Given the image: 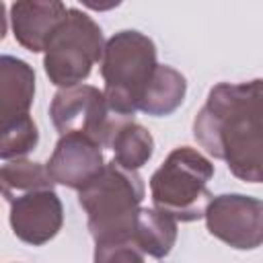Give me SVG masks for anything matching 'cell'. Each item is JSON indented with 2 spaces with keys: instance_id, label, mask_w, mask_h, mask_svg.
I'll return each mask as SVG.
<instances>
[{
  "instance_id": "8992f818",
  "label": "cell",
  "mask_w": 263,
  "mask_h": 263,
  "mask_svg": "<svg viewBox=\"0 0 263 263\" xmlns=\"http://www.w3.org/2000/svg\"><path fill=\"white\" fill-rule=\"evenodd\" d=\"M49 117L60 136L84 134L101 146H109L111 132L121 119L107 103L105 90L90 84H74L60 88L49 105Z\"/></svg>"
},
{
  "instance_id": "7c38bea8",
  "label": "cell",
  "mask_w": 263,
  "mask_h": 263,
  "mask_svg": "<svg viewBox=\"0 0 263 263\" xmlns=\"http://www.w3.org/2000/svg\"><path fill=\"white\" fill-rule=\"evenodd\" d=\"M177 218L160 208H140L136 222V245L146 257L164 259L177 242Z\"/></svg>"
},
{
  "instance_id": "5b68a950",
  "label": "cell",
  "mask_w": 263,
  "mask_h": 263,
  "mask_svg": "<svg viewBox=\"0 0 263 263\" xmlns=\"http://www.w3.org/2000/svg\"><path fill=\"white\" fill-rule=\"evenodd\" d=\"M103 49L101 27L86 12L70 8L43 51V68L49 82L60 88L80 84L103 58Z\"/></svg>"
},
{
  "instance_id": "52a82bcc",
  "label": "cell",
  "mask_w": 263,
  "mask_h": 263,
  "mask_svg": "<svg viewBox=\"0 0 263 263\" xmlns=\"http://www.w3.org/2000/svg\"><path fill=\"white\" fill-rule=\"evenodd\" d=\"M203 218L208 232L232 249L251 251L263 245V199L242 193L214 195Z\"/></svg>"
},
{
  "instance_id": "5bb4252c",
  "label": "cell",
  "mask_w": 263,
  "mask_h": 263,
  "mask_svg": "<svg viewBox=\"0 0 263 263\" xmlns=\"http://www.w3.org/2000/svg\"><path fill=\"white\" fill-rule=\"evenodd\" d=\"M185 92H187L185 76L171 66L158 64L150 80V86L140 103V111L152 117L171 115L185 101Z\"/></svg>"
},
{
  "instance_id": "6da1fadb",
  "label": "cell",
  "mask_w": 263,
  "mask_h": 263,
  "mask_svg": "<svg viewBox=\"0 0 263 263\" xmlns=\"http://www.w3.org/2000/svg\"><path fill=\"white\" fill-rule=\"evenodd\" d=\"M193 138L247 183H263V78L220 82L193 119Z\"/></svg>"
},
{
  "instance_id": "9a60e30c",
  "label": "cell",
  "mask_w": 263,
  "mask_h": 263,
  "mask_svg": "<svg viewBox=\"0 0 263 263\" xmlns=\"http://www.w3.org/2000/svg\"><path fill=\"white\" fill-rule=\"evenodd\" d=\"M0 181H2V195L6 201L12 197L35 191V189H53L55 181L47 171V164L33 162L27 158H12L4 160L0 168Z\"/></svg>"
},
{
  "instance_id": "7a4b0ae2",
  "label": "cell",
  "mask_w": 263,
  "mask_h": 263,
  "mask_svg": "<svg viewBox=\"0 0 263 263\" xmlns=\"http://www.w3.org/2000/svg\"><path fill=\"white\" fill-rule=\"evenodd\" d=\"M144 181L138 171L111 160L78 189V203L86 212L95 240V261H144L136 245V222L144 201Z\"/></svg>"
},
{
  "instance_id": "2e32d148",
  "label": "cell",
  "mask_w": 263,
  "mask_h": 263,
  "mask_svg": "<svg viewBox=\"0 0 263 263\" xmlns=\"http://www.w3.org/2000/svg\"><path fill=\"white\" fill-rule=\"evenodd\" d=\"M39 142V129L37 123L29 113L0 119V158L12 160V158H25L31 150H35Z\"/></svg>"
},
{
  "instance_id": "30bf717a",
  "label": "cell",
  "mask_w": 263,
  "mask_h": 263,
  "mask_svg": "<svg viewBox=\"0 0 263 263\" xmlns=\"http://www.w3.org/2000/svg\"><path fill=\"white\" fill-rule=\"evenodd\" d=\"M68 10L62 0H14L8 18L16 43L33 53L45 51Z\"/></svg>"
},
{
  "instance_id": "3957f363",
  "label": "cell",
  "mask_w": 263,
  "mask_h": 263,
  "mask_svg": "<svg viewBox=\"0 0 263 263\" xmlns=\"http://www.w3.org/2000/svg\"><path fill=\"white\" fill-rule=\"evenodd\" d=\"M156 66V45L140 31L125 29L105 41L101 76L107 103L115 115L134 117L140 111Z\"/></svg>"
},
{
  "instance_id": "9c48e42d",
  "label": "cell",
  "mask_w": 263,
  "mask_h": 263,
  "mask_svg": "<svg viewBox=\"0 0 263 263\" xmlns=\"http://www.w3.org/2000/svg\"><path fill=\"white\" fill-rule=\"evenodd\" d=\"M105 164L103 146L97 140L84 134H64L47 160V171L55 183L78 191L92 181Z\"/></svg>"
},
{
  "instance_id": "4fadbf2b",
  "label": "cell",
  "mask_w": 263,
  "mask_h": 263,
  "mask_svg": "<svg viewBox=\"0 0 263 263\" xmlns=\"http://www.w3.org/2000/svg\"><path fill=\"white\" fill-rule=\"evenodd\" d=\"M109 148L113 150L115 162L125 168L138 171L152 158L154 138L144 125L136 123L129 117H121L111 132Z\"/></svg>"
},
{
  "instance_id": "e0dca14e",
  "label": "cell",
  "mask_w": 263,
  "mask_h": 263,
  "mask_svg": "<svg viewBox=\"0 0 263 263\" xmlns=\"http://www.w3.org/2000/svg\"><path fill=\"white\" fill-rule=\"evenodd\" d=\"M78 2H82V6H86V8H90V10L107 12V10L117 8L123 0H78Z\"/></svg>"
},
{
  "instance_id": "8fae6325",
  "label": "cell",
  "mask_w": 263,
  "mask_h": 263,
  "mask_svg": "<svg viewBox=\"0 0 263 263\" xmlns=\"http://www.w3.org/2000/svg\"><path fill=\"white\" fill-rule=\"evenodd\" d=\"M35 99V72L33 68L14 58H0V119H10L29 113Z\"/></svg>"
},
{
  "instance_id": "ba28073f",
  "label": "cell",
  "mask_w": 263,
  "mask_h": 263,
  "mask_svg": "<svg viewBox=\"0 0 263 263\" xmlns=\"http://www.w3.org/2000/svg\"><path fill=\"white\" fill-rule=\"evenodd\" d=\"M10 226L18 240L41 247L49 242L64 224V205L53 189H35L12 197Z\"/></svg>"
},
{
  "instance_id": "277c9868",
  "label": "cell",
  "mask_w": 263,
  "mask_h": 263,
  "mask_svg": "<svg viewBox=\"0 0 263 263\" xmlns=\"http://www.w3.org/2000/svg\"><path fill=\"white\" fill-rule=\"evenodd\" d=\"M214 177V164L191 146L175 148L150 177L152 203L179 222L203 218L214 197L208 183Z\"/></svg>"
}]
</instances>
